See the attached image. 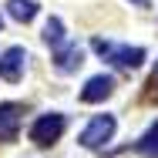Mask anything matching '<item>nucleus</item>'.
I'll list each match as a JSON object with an SVG mask.
<instances>
[{
	"label": "nucleus",
	"mask_w": 158,
	"mask_h": 158,
	"mask_svg": "<svg viewBox=\"0 0 158 158\" xmlns=\"http://www.w3.org/2000/svg\"><path fill=\"white\" fill-rule=\"evenodd\" d=\"M128 3H135V7H148L152 0H128Z\"/></svg>",
	"instance_id": "12"
},
{
	"label": "nucleus",
	"mask_w": 158,
	"mask_h": 158,
	"mask_svg": "<svg viewBox=\"0 0 158 158\" xmlns=\"http://www.w3.org/2000/svg\"><path fill=\"white\" fill-rule=\"evenodd\" d=\"M135 152H141L145 158H158V121L135 141Z\"/></svg>",
	"instance_id": "9"
},
{
	"label": "nucleus",
	"mask_w": 158,
	"mask_h": 158,
	"mask_svg": "<svg viewBox=\"0 0 158 158\" xmlns=\"http://www.w3.org/2000/svg\"><path fill=\"white\" fill-rule=\"evenodd\" d=\"M114 114H94L91 118V125L81 131V145L84 148H91V152H98L104 141H111V135H114Z\"/></svg>",
	"instance_id": "3"
},
{
	"label": "nucleus",
	"mask_w": 158,
	"mask_h": 158,
	"mask_svg": "<svg viewBox=\"0 0 158 158\" xmlns=\"http://www.w3.org/2000/svg\"><path fill=\"white\" fill-rule=\"evenodd\" d=\"M20 104H0V141H17L20 135Z\"/></svg>",
	"instance_id": "6"
},
{
	"label": "nucleus",
	"mask_w": 158,
	"mask_h": 158,
	"mask_svg": "<svg viewBox=\"0 0 158 158\" xmlns=\"http://www.w3.org/2000/svg\"><path fill=\"white\" fill-rule=\"evenodd\" d=\"M64 128H67V118H64V114H57V111L40 114V118L34 121V128H31V141L40 145V148H47V145H54L64 135Z\"/></svg>",
	"instance_id": "2"
},
{
	"label": "nucleus",
	"mask_w": 158,
	"mask_h": 158,
	"mask_svg": "<svg viewBox=\"0 0 158 158\" xmlns=\"http://www.w3.org/2000/svg\"><path fill=\"white\" fill-rule=\"evenodd\" d=\"M91 47H94L104 61H111L114 67H121V71H135V67H141V61H145V51H141V47L111 44V40H104V37H94V40H91Z\"/></svg>",
	"instance_id": "1"
},
{
	"label": "nucleus",
	"mask_w": 158,
	"mask_h": 158,
	"mask_svg": "<svg viewBox=\"0 0 158 158\" xmlns=\"http://www.w3.org/2000/svg\"><path fill=\"white\" fill-rule=\"evenodd\" d=\"M81 64H84V51H81L77 44H61V47H54V67H57L61 74L77 71Z\"/></svg>",
	"instance_id": "7"
},
{
	"label": "nucleus",
	"mask_w": 158,
	"mask_h": 158,
	"mask_svg": "<svg viewBox=\"0 0 158 158\" xmlns=\"http://www.w3.org/2000/svg\"><path fill=\"white\" fill-rule=\"evenodd\" d=\"M0 27H3V20H0Z\"/></svg>",
	"instance_id": "13"
},
{
	"label": "nucleus",
	"mask_w": 158,
	"mask_h": 158,
	"mask_svg": "<svg viewBox=\"0 0 158 158\" xmlns=\"http://www.w3.org/2000/svg\"><path fill=\"white\" fill-rule=\"evenodd\" d=\"M7 14L14 20H20V24H31L37 17V3L34 0H7Z\"/></svg>",
	"instance_id": "8"
},
{
	"label": "nucleus",
	"mask_w": 158,
	"mask_h": 158,
	"mask_svg": "<svg viewBox=\"0 0 158 158\" xmlns=\"http://www.w3.org/2000/svg\"><path fill=\"white\" fill-rule=\"evenodd\" d=\"M111 91H114V77H111V74H94V77H88V84L81 88V101H84V104H98V101L111 98Z\"/></svg>",
	"instance_id": "5"
},
{
	"label": "nucleus",
	"mask_w": 158,
	"mask_h": 158,
	"mask_svg": "<svg viewBox=\"0 0 158 158\" xmlns=\"http://www.w3.org/2000/svg\"><path fill=\"white\" fill-rule=\"evenodd\" d=\"M40 37H44V44L61 47V44H64V24L57 20V17H51V20L44 24V34H40Z\"/></svg>",
	"instance_id": "10"
},
{
	"label": "nucleus",
	"mask_w": 158,
	"mask_h": 158,
	"mask_svg": "<svg viewBox=\"0 0 158 158\" xmlns=\"http://www.w3.org/2000/svg\"><path fill=\"white\" fill-rule=\"evenodd\" d=\"M24 64H27V51L24 47H7L0 54V77L7 84H17L24 77Z\"/></svg>",
	"instance_id": "4"
},
{
	"label": "nucleus",
	"mask_w": 158,
	"mask_h": 158,
	"mask_svg": "<svg viewBox=\"0 0 158 158\" xmlns=\"http://www.w3.org/2000/svg\"><path fill=\"white\" fill-rule=\"evenodd\" d=\"M148 98H158V67L152 74V81H148Z\"/></svg>",
	"instance_id": "11"
}]
</instances>
